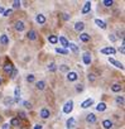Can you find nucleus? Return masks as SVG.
Instances as JSON below:
<instances>
[{"mask_svg":"<svg viewBox=\"0 0 125 129\" xmlns=\"http://www.w3.org/2000/svg\"><path fill=\"white\" fill-rule=\"evenodd\" d=\"M92 104H94V100H92V99H86V100H85V101L81 104V108H82V109H87V108H90Z\"/></svg>","mask_w":125,"mask_h":129,"instance_id":"9","label":"nucleus"},{"mask_svg":"<svg viewBox=\"0 0 125 129\" xmlns=\"http://www.w3.org/2000/svg\"><path fill=\"white\" fill-rule=\"evenodd\" d=\"M18 116L22 118V119H27V115H25L24 111H19V113H18ZM19 118H18V119H19Z\"/></svg>","mask_w":125,"mask_h":129,"instance_id":"37","label":"nucleus"},{"mask_svg":"<svg viewBox=\"0 0 125 129\" xmlns=\"http://www.w3.org/2000/svg\"><path fill=\"white\" fill-rule=\"evenodd\" d=\"M96 110L100 111V113H101V111H105L106 110V104L105 103H99L97 106H96Z\"/></svg>","mask_w":125,"mask_h":129,"instance_id":"20","label":"nucleus"},{"mask_svg":"<svg viewBox=\"0 0 125 129\" xmlns=\"http://www.w3.org/2000/svg\"><path fill=\"white\" fill-rule=\"evenodd\" d=\"M83 28H85V24L82 23V22H77V23L75 24V30H77V32H82Z\"/></svg>","mask_w":125,"mask_h":129,"instance_id":"17","label":"nucleus"},{"mask_svg":"<svg viewBox=\"0 0 125 129\" xmlns=\"http://www.w3.org/2000/svg\"><path fill=\"white\" fill-rule=\"evenodd\" d=\"M16 75H18V70H15V68H14V70H13V72H11V75H10V76L13 77V78H15V77H16Z\"/></svg>","mask_w":125,"mask_h":129,"instance_id":"41","label":"nucleus"},{"mask_svg":"<svg viewBox=\"0 0 125 129\" xmlns=\"http://www.w3.org/2000/svg\"><path fill=\"white\" fill-rule=\"evenodd\" d=\"M115 48H112V47H106V48H102L101 49V53H104V54H115Z\"/></svg>","mask_w":125,"mask_h":129,"instance_id":"5","label":"nucleus"},{"mask_svg":"<svg viewBox=\"0 0 125 129\" xmlns=\"http://www.w3.org/2000/svg\"><path fill=\"white\" fill-rule=\"evenodd\" d=\"M4 12H5V9H4V8H1V7H0V13H1V14H3Z\"/></svg>","mask_w":125,"mask_h":129,"instance_id":"47","label":"nucleus"},{"mask_svg":"<svg viewBox=\"0 0 125 129\" xmlns=\"http://www.w3.org/2000/svg\"><path fill=\"white\" fill-rule=\"evenodd\" d=\"M59 71H62V72H70V67L66 66V65H61L59 66Z\"/></svg>","mask_w":125,"mask_h":129,"instance_id":"30","label":"nucleus"},{"mask_svg":"<svg viewBox=\"0 0 125 129\" xmlns=\"http://www.w3.org/2000/svg\"><path fill=\"white\" fill-rule=\"evenodd\" d=\"M82 58H83V63L85 65H90L91 63V53L90 52H85L83 56H82Z\"/></svg>","mask_w":125,"mask_h":129,"instance_id":"6","label":"nucleus"},{"mask_svg":"<svg viewBox=\"0 0 125 129\" xmlns=\"http://www.w3.org/2000/svg\"><path fill=\"white\" fill-rule=\"evenodd\" d=\"M48 41H49V43H52V44H56L57 42H58V37L57 36H48Z\"/></svg>","mask_w":125,"mask_h":129,"instance_id":"25","label":"nucleus"},{"mask_svg":"<svg viewBox=\"0 0 125 129\" xmlns=\"http://www.w3.org/2000/svg\"><path fill=\"white\" fill-rule=\"evenodd\" d=\"M111 90L112 92H120L121 91V85H119V83H114L111 86Z\"/></svg>","mask_w":125,"mask_h":129,"instance_id":"22","label":"nucleus"},{"mask_svg":"<svg viewBox=\"0 0 125 129\" xmlns=\"http://www.w3.org/2000/svg\"><path fill=\"white\" fill-rule=\"evenodd\" d=\"M11 12H13L11 9H8V10H5V12L3 13V15H4V16H9V15L11 14Z\"/></svg>","mask_w":125,"mask_h":129,"instance_id":"39","label":"nucleus"},{"mask_svg":"<svg viewBox=\"0 0 125 129\" xmlns=\"http://www.w3.org/2000/svg\"><path fill=\"white\" fill-rule=\"evenodd\" d=\"M0 43L4 44V46L9 44V37L7 34H1V36H0Z\"/></svg>","mask_w":125,"mask_h":129,"instance_id":"13","label":"nucleus"},{"mask_svg":"<svg viewBox=\"0 0 125 129\" xmlns=\"http://www.w3.org/2000/svg\"><path fill=\"white\" fill-rule=\"evenodd\" d=\"M20 124V120L18 119V118H13V119L10 120V124L9 125H13V127H19Z\"/></svg>","mask_w":125,"mask_h":129,"instance_id":"24","label":"nucleus"},{"mask_svg":"<svg viewBox=\"0 0 125 129\" xmlns=\"http://www.w3.org/2000/svg\"><path fill=\"white\" fill-rule=\"evenodd\" d=\"M20 5H22V1H19V0H15V1L13 3V7L14 8H19Z\"/></svg>","mask_w":125,"mask_h":129,"instance_id":"38","label":"nucleus"},{"mask_svg":"<svg viewBox=\"0 0 125 129\" xmlns=\"http://www.w3.org/2000/svg\"><path fill=\"white\" fill-rule=\"evenodd\" d=\"M90 10H91V3H90V1H87L86 4L83 5L82 12H81V13H82V14H87V13L90 12Z\"/></svg>","mask_w":125,"mask_h":129,"instance_id":"15","label":"nucleus"},{"mask_svg":"<svg viewBox=\"0 0 125 129\" xmlns=\"http://www.w3.org/2000/svg\"><path fill=\"white\" fill-rule=\"evenodd\" d=\"M9 127H10V125L8 124V123H5V124L3 125V129H9Z\"/></svg>","mask_w":125,"mask_h":129,"instance_id":"45","label":"nucleus"},{"mask_svg":"<svg viewBox=\"0 0 125 129\" xmlns=\"http://www.w3.org/2000/svg\"><path fill=\"white\" fill-rule=\"evenodd\" d=\"M86 120H87V123H91V124H92V123H95L96 121V116H95V114H87V116H86Z\"/></svg>","mask_w":125,"mask_h":129,"instance_id":"19","label":"nucleus"},{"mask_svg":"<svg viewBox=\"0 0 125 129\" xmlns=\"http://www.w3.org/2000/svg\"><path fill=\"white\" fill-rule=\"evenodd\" d=\"M23 105H24L27 109H30V108H32V104H30L29 101H24V103H23Z\"/></svg>","mask_w":125,"mask_h":129,"instance_id":"40","label":"nucleus"},{"mask_svg":"<svg viewBox=\"0 0 125 129\" xmlns=\"http://www.w3.org/2000/svg\"><path fill=\"white\" fill-rule=\"evenodd\" d=\"M67 128L68 129H71V128H75V125H76V120H75V118H70V119L67 120Z\"/></svg>","mask_w":125,"mask_h":129,"instance_id":"14","label":"nucleus"},{"mask_svg":"<svg viewBox=\"0 0 125 129\" xmlns=\"http://www.w3.org/2000/svg\"><path fill=\"white\" fill-rule=\"evenodd\" d=\"M4 72H5V74H7V75H11V72H13V70H14V66L13 65H11V63H7V65H5L4 66Z\"/></svg>","mask_w":125,"mask_h":129,"instance_id":"4","label":"nucleus"},{"mask_svg":"<svg viewBox=\"0 0 125 129\" xmlns=\"http://www.w3.org/2000/svg\"><path fill=\"white\" fill-rule=\"evenodd\" d=\"M4 104H5V105H9V106H11V105L14 104V100L11 99V98H5V99H4Z\"/></svg>","mask_w":125,"mask_h":129,"instance_id":"27","label":"nucleus"},{"mask_svg":"<svg viewBox=\"0 0 125 129\" xmlns=\"http://www.w3.org/2000/svg\"><path fill=\"white\" fill-rule=\"evenodd\" d=\"M87 78H88V81H91V82H94V81L96 80V75H95V74H88Z\"/></svg>","mask_w":125,"mask_h":129,"instance_id":"32","label":"nucleus"},{"mask_svg":"<svg viewBox=\"0 0 125 129\" xmlns=\"http://www.w3.org/2000/svg\"><path fill=\"white\" fill-rule=\"evenodd\" d=\"M1 83H3V80H1V77H0V85H1Z\"/></svg>","mask_w":125,"mask_h":129,"instance_id":"48","label":"nucleus"},{"mask_svg":"<svg viewBox=\"0 0 125 129\" xmlns=\"http://www.w3.org/2000/svg\"><path fill=\"white\" fill-rule=\"evenodd\" d=\"M68 47H70V48L72 49V52H75V53H78V51H80L78 47L76 46L75 43H70V44H68Z\"/></svg>","mask_w":125,"mask_h":129,"instance_id":"26","label":"nucleus"},{"mask_svg":"<svg viewBox=\"0 0 125 129\" xmlns=\"http://www.w3.org/2000/svg\"><path fill=\"white\" fill-rule=\"evenodd\" d=\"M56 52H57V53H61V54H68V49H65V48H56Z\"/></svg>","mask_w":125,"mask_h":129,"instance_id":"28","label":"nucleus"},{"mask_svg":"<svg viewBox=\"0 0 125 129\" xmlns=\"http://www.w3.org/2000/svg\"><path fill=\"white\" fill-rule=\"evenodd\" d=\"M109 39H110L111 42H115V41H116V37L114 36V34H110V36H109Z\"/></svg>","mask_w":125,"mask_h":129,"instance_id":"43","label":"nucleus"},{"mask_svg":"<svg viewBox=\"0 0 125 129\" xmlns=\"http://www.w3.org/2000/svg\"><path fill=\"white\" fill-rule=\"evenodd\" d=\"M36 20H37V23H39V24H44L45 23V16L43 14H38L36 16Z\"/></svg>","mask_w":125,"mask_h":129,"instance_id":"16","label":"nucleus"},{"mask_svg":"<svg viewBox=\"0 0 125 129\" xmlns=\"http://www.w3.org/2000/svg\"><path fill=\"white\" fill-rule=\"evenodd\" d=\"M27 37H28V39H30V41H36L38 34H37V32L34 30V29H30L29 32L27 33Z\"/></svg>","mask_w":125,"mask_h":129,"instance_id":"3","label":"nucleus"},{"mask_svg":"<svg viewBox=\"0 0 125 129\" xmlns=\"http://www.w3.org/2000/svg\"><path fill=\"white\" fill-rule=\"evenodd\" d=\"M102 128L104 129H111L112 128V121L110 119H105L102 121Z\"/></svg>","mask_w":125,"mask_h":129,"instance_id":"11","label":"nucleus"},{"mask_svg":"<svg viewBox=\"0 0 125 129\" xmlns=\"http://www.w3.org/2000/svg\"><path fill=\"white\" fill-rule=\"evenodd\" d=\"M109 62H110V63H112L115 67H118V68H120V70H123V68H124L123 63H121V62H119V61H116V60H114V58H109Z\"/></svg>","mask_w":125,"mask_h":129,"instance_id":"10","label":"nucleus"},{"mask_svg":"<svg viewBox=\"0 0 125 129\" xmlns=\"http://www.w3.org/2000/svg\"><path fill=\"white\" fill-rule=\"evenodd\" d=\"M34 129H42V125L41 124H37L36 127H34Z\"/></svg>","mask_w":125,"mask_h":129,"instance_id":"46","label":"nucleus"},{"mask_svg":"<svg viewBox=\"0 0 125 129\" xmlns=\"http://www.w3.org/2000/svg\"><path fill=\"white\" fill-rule=\"evenodd\" d=\"M39 115H41V118H43V119H47V118H49V115H51V111L47 108H43L41 110V113H39Z\"/></svg>","mask_w":125,"mask_h":129,"instance_id":"8","label":"nucleus"},{"mask_svg":"<svg viewBox=\"0 0 125 129\" xmlns=\"http://www.w3.org/2000/svg\"><path fill=\"white\" fill-rule=\"evenodd\" d=\"M48 70H49V71H52V72L56 71V70H57V65H56L54 62H51V63L48 65Z\"/></svg>","mask_w":125,"mask_h":129,"instance_id":"29","label":"nucleus"},{"mask_svg":"<svg viewBox=\"0 0 125 129\" xmlns=\"http://www.w3.org/2000/svg\"><path fill=\"white\" fill-rule=\"evenodd\" d=\"M58 41H59V43L62 44V47H63L65 49L68 48V44H70V42H68L65 37H59V38H58Z\"/></svg>","mask_w":125,"mask_h":129,"instance_id":"12","label":"nucleus"},{"mask_svg":"<svg viewBox=\"0 0 125 129\" xmlns=\"http://www.w3.org/2000/svg\"><path fill=\"white\" fill-rule=\"evenodd\" d=\"M14 95H15V98H20V89L19 87H16L14 90Z\"/></svg>","mask_w":125,"mask_h":129,"instance_id":"36","label":"nucleus"},{"mask_svg":"<svg viewBox=\"0 0 125 129\" xmlns=\"http://www.w3.org/2000/svg\"><path fill=\"white\" fill-rule=\"evenodd\" d=\"M36 87L38 89V90H44L45 82H44V81H38V82H36Z\"/></svg>","mask_w":125,"mask_h":129,"instance_id":"23","label":"nucleus"},{"mask_svg":"<svg viewBox=\"0 0 125 129\" xmlns=\"http://www.w3.org/2000/svg\"><path fill=\"white\" fill-rule=\"evenodd\" d=\"M95 24L99 25L101 29H106V27H107L105 22H102V20H100V19H95Z\"/></svg>","mask_w":125,"mask_h":129,"instance_id":"18","label":"nucleus"},{"mask_svg":"<svg viewBox=\"0 0 125 129\" xmlns=\"http://www.w3.org/2000/svg\"><path fill=\"white\" fill-rule=\"evenodd\" d=\"M119 52H121V53H123V54H124V53H125V48H124V46H121V47H120V48H119Z\"/></svg>","mask_w":125,"mask_h":129,"instance_id":"44","label":"nucleus"},{"mask_svg":"<svg viewBox=\"0 0 125 129\" xmlns=\"http://www.w3.org/2000/svg\"><path fill=\"white\" fill-rule=\"evenodd\" d=\"M24 28H25V25H24V23H23L22 20H16L15 22V29L18 32H23V30H24Z\"/></svg>","mask_w":125,"mask_h":129,"instance_id":"7","label":"nucleus"},{"mask_svg":"<svg viewBox=\"0 0 125 129\" xmlns=\"http://www.w3.org/2000/svg\"><path fill=\"white\" fill-rule=\"evenodd\" d=\"M116 103L124 105V96H118V98H116Z\"/></svg>","mask_w":125,"mask_h":129,"instance_id":"35","label":"nucleus"},{"mask_svg":"<svg viewBox=\"0 0 125 129\" xmlns=\"http://www.w3.org/2000/svg\"><path fill=\"white\" fill-rule=\"evenodd\" d=\"M62 18H63L65 20H70V19H71V16L68 15V14H66V13H65L63 15H62Z\"/></svg>","mask_w":125,"mask_h":129,"instance_id":"42","label":"nucleus"},{"mask_svg":"<svg viewBox=\"0 0 125 129\" xmlns=\"http://www.w3.org/2000/svg\"><path fill=\"white\" fill-rule=\"evenodd\" d=\"M34 80H36L34 75L30 74V75H28V76H27V81H28V82H34Z\"/></svg>","mask_w":125,"mask_h":129,"instance_id":"33","label":"nucleus"},{"mask_svg":"<svg viewBox=\"0 0 125 129\" xmlns=\"http://www.w3.org/2000/svg\"><path fill=\"white\" fill-rule=\"evenodd\" d=\"M82 90H83V85H82V83H77V85H76V91L81 92Z\"/></svg>","mask_w":125,"mask_h":129,"instance_id":"34","label":"nucleus"},{"mask_svg":"<svg viewBox=\"0 0 125 129\" xmlns=\"http://www.w3.org/2000/svg\"><path fill=\"white\" fill-rule=\"evenodd\" d=\"M77 77H78V75H77V72H75V71H70L67 74V80L68 81H76Z\"/></svg>","mask_w":125,"mask_h":129,"instance_id":"2","label":"nucleus"},{"mask_svg":"<svg viewBox=\"0 0 125 129\" xmlns=\"http://www.w3.org/2000/svg\"><path fill=\"white\" fill-rule=\"evenodd\" d=\"M72 110H73V101L70 100V101H67L65 104V106H63V113L65 114H70Z\"/></svg>","mask_w":125,"mask_h":129,"instance_id":"1","label":"nucleus"},{"mask_svg":"<svg viewBox=\"0 0 125 129\" xmlns=\"http://www.w3.org/2000/svg\"><path fill=\"white\" fill-rule=\"evenodd\" d=\"M102 4H104L106 8H110L111 5L114 4V1H112V0H104V1H102Z\"/></svg>","mask_w":125,"mask_h":129,"instance_id":"31","label":"nucleus"},{"mask_svg":"<svg viewBox=\"0 0 125 129\" xmlns=\"http://www.w3.org/2000/svg\"><path fill=\"white\" fill-rule=\"evenodd\" d=\"M80 39H81L82 42H88L90 41V34H87V33H81V34H80Z\"/></svg>","mask_w":125,"mask_h":129,"instance_id":"21","label":"nucleus"}]
</instances>
